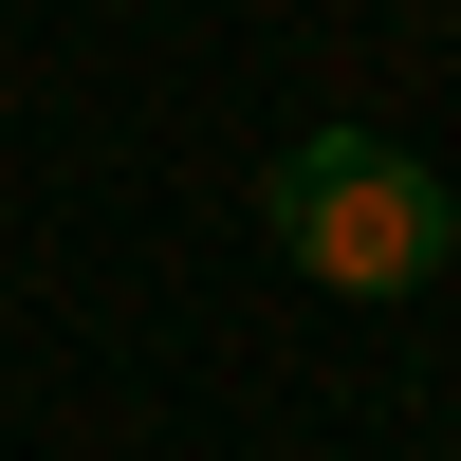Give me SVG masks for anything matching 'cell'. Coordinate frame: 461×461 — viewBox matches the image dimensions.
Returning <instances> with one entry per match:
<instances>
[{
	"instance_id": "6da1fadb",
	"label": "cell",
	"mask_w": 461,
	"mask_h": 461,
	"mask_svg": "<svg viewBox=\"0 0 461 461\" xmlns=\"http://www.w3.org/2000/svg\"><path fill=\"white\" fill-rule=\"evenodd\" d=\"M258 221H277V258H295L314 295H425L443 258H461L443 167H425V148H388V130H295L277 185H258Z\"/></svg>"
}]
</instances>
